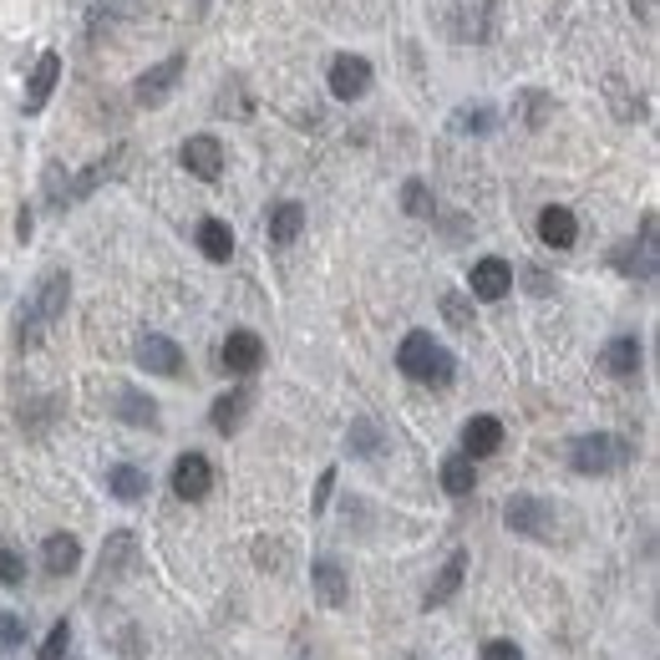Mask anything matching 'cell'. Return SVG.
Listing matches in <instances>:
<instances>
[{"label":"cell","mask_w":660,"mask_h":660,"mask_svg":"<svg viewBox=\"0 0 660 660\" xmlns=\"http://www.w3.org/2000/svg\"><path fill=\"white\" fill-rule=\"evenodd\" d=\"M66 300H72V275H66V270H46V275L36 279L31 300L15 310V351L41 345L46 326H56V320L66 316Z\"/></svg>","instance_id":"1"},{"label":"cell","mask_w":660,"mask_h":660,"mask_svg":"<svg viewBox=\"0 0 660 660\" xmlns=\"http://www.w3.org/2000/svg\"><path fill=\"white\" fill-rule=\"evenodd\" d=\"M396 366H402V376H411V382L422 386H452V376H458V361H452V351L442 341H432L427 330H411L407 341L396 345Z\"/></svg>","instance_id":"2"},{"label":"cell","mask_w":660,"mask_h":660,"mask_svg":"<svg viewBox=\"0 0 660 660\" xmlns=\"http://www.w3.org/2000/svg\"><path fill=\"white\" fill-rule=\"evenodd\" d=\"M630 462H635V448L615 432H584L569 448V468L584 477H609V473H620V468H630Z\"/></svg>","instance_id":"3"},{"label":"cell","mask_w":660,"mask_h":660,"mask_svg":"<svg viewBox=\"0 0 660 660\" xmlns=\"http://www.w3.org/2000/svg\"><path fill=\"white\" fill-rule=\"evenodd\" d=\"M554 518H559L554 503L534 498V493H514L508 508H503V524L514 528V534H524V539H539V543L554 539Z\"/></svg>","instance_id":"4"},{"label":"cell","mask_w":660,"mask_h":660,"mask_svg":"<svg viewBox=\"0 0 660 660\" xmlns=\"http://www.w3.org/2000/svg\"><path fill=\"white\" fill-rule=\"evenodd\" d=\"M184 72H188V56L184 52L163 56L158 66H147L143 77L132 81V102H138V107H163L173 97V87L184 81Z\"/></svg>","instance_id":"5"},{"label":"cell","mask_w":660,"mask_h":660,"mask_svg":"<svg viewBox=\"0 0 660 660\" xmlns=\"http://www.w3.org/2000/svg\"><path fill=\"white\" fill-rule=\"evenodd\" d=\"M371 92V62L356 52H345L330 62V97H341V102H356V97Z\"/></svg>","instance_id":"6"},{"label":"cell","mask_w":660,"mask_h":660,"mask_svg":"<svg viewBox=\"0 0 660 660\" xmlns=\"http://www.w3.org/2000/svg\"><path fill=\"white\" fill-rule=\"evenodd\" d=\"M209 488H213V462L204 452H184V458L173 462V493L184 503L209 498Z\"/></svg>","instance_id":"7"},{"label":"cell","mask_w":660,"mask_h":660,"mask_svg":"<svg viewBox=\"0 0 660 660\" xmlns=\"http://www.w3.org/2000/svg\"><path fill=\"white\" fill-rule=\"evenodd\" d=\"M178 158H184V168L194 173V178L213 184V178L224 173V143H219L213 132H194V138L184 143V153H178Z\"/></svg>","instance_id":"8"},{"label":"cell","mask_w":660,"mask_h":660,"mask_svg":"<svg viewBox=\"0 0 660 660\" xmlns=\"http://www.w3.org/2000/svg\"><path fill=\"white\" fill-rule=\"evenodd\" d=\"M219 361H224V371H234V376H254V371L264 366V341L254 330H229Z\"/></svg>","instance_id":"9"},{"label":"cell","mask_w":660,"mask_h":660,"mask_svg":"<svg viewBox=\"0 0 660 660\" xmlns=\"http://www.w3.org/2000/svg\"><path fill=\"white\" fill-rule=\"evenodd\" d=\"M138 366H143L147 376H178V371H184V351H178V341H168V336H143V341H138Z\"/></svg>","instance_id":"10"},{"label":"cell","mask_w":660,"mask_h":660,"mask_svg":"<svg viewBox=\"0 0 660 660\" xmlns=\"http://www.w3.org/2000/svg\"><path fill=\"white\" fill-rule=\"evenodd\" d=\"M56 81H62V56L56 52H41V62L31 66V81H26V97H21V107H26L31 118H36L41 107L52 102L56 92Z\"/></svg>","instance_id":"11"},{"label":"cell","mask_w":660,"mask_h":660,"mask_svg":"<svg viewBox=\"0 0 660 660\" xmlns=\"http://www.w3.org/2000/svg\"><path fill=\"white\" fill-rule=\"evenodd\" d=\"M250 411H254V386H234V392H224L219 402H213L209 422H213V432L234 437L239 427H244V417H250Z\"/></svg>","instance_id":"12"},{"label":"cell","mask_w":660,"mask_h":660,"mask_svg":"<svg viewBox=\"0 0 660 660\" xmlns=\"http://www.w3.org/2000/svg\"><path fill=\"white\" fill-rule=\"evenodd\" d=\"M514 290V264L488 254V260L473 264V295L477 300H503V295Z\"/></svg>","instance_id":"13"},{"label":"cell","mask_w":660,"mask_h":660,"mask_svg":"<svg viewBox=\"0 0 660 660\" xmlns=\"http://www.w3.org/2000/svg\"><path fill=\"white\" fill-rule=\"evenodd\" d=\"M132 564H138V539L122 528V534H112V539L102 543V569H97V584H112V580H122V574H132Z\"/></svg>","instance_id":"14"},{"label":"cell","mask_w":660,"mask_h":660,"mask_svg":"<svg viewBox=\"0 0 660 660\" xmlns=\"http://www.w3.org/2000/svg\"><path fill=\"white\" fill-rule=\"evenodd\" d=\"M310 580H316L320 605L341 609L345 600H351V574L341 569V559H316V569H310Z\"/></svg>","instance_id":"15"},{"label":"cell","mask_w":660,"mask_h":660,"mask_svg":"<svg viewBox=\"0 0 660 660\" xmlns=\"http://www.w3.org/2000/svg\"><path fill=\"white\" fill-rule=\"evenodd\" d=\"M539 239L549 250H569V244L580 239V219H574L564 204H549V209H539Z\"/></svg>","instance_id":"16"},{"label":"cell","mask_w":660,"mask_h":660,"mask_svg":"<svg viewBox=\"0 0 660 660\" xmlns=\"http://www.w3.org/2000/svg\"><path fill=\"white\" fill-rule=\"evenodd\" d=\"M41 564H46V574H52V580H66V574H77V564H81V543L72 539V534H52V539L41 543Z\"/></svg>","instance_id":"17"},{"label":"cell","mask_w":660,"mask_h":660,"mask_svg":"<svg viewBox=\"0 0 660 660\" xmlns=\"http://www.w3.org/2000/svg\"><path fill=\"white\" fill-rule=\"evenodd\" d=\"M498 448H503V422L498 417L483 411V417H473V422L462 427V452H468V458H488V452H498Z\"/></svg>","instance_id":"18"},{"label":"cell","mask_w":660,"mask_h":660,"mask_svg":"<svg viewBox=\"0 0 660 660\" xmlns=\"http://www.w3.org/2000/svg\"><path fill=\"white\" fill-rule=\"evenodd\" d=\"M112 407H118V417L128 427H158V402H153L147 392H138V386H122Z\"/></svg>","instance_id":"19"},{"label":"cell","mask_w":660,"mask_h":660,"mask_svg":"<svg viewBox=\"0 0 660 660\" xmlns=\"http://www.w3.org/2000/svg\"><path fill=\"white\" fill-rule=\"evenodd\" d=\"M264 229H270V244H295V239H300V229H305V209L295 204V198H285V204H275V209H270Z\"/></svg>","instance_id":"20"},{"label":"cell","mask_w":660,"mask_h":660,"mask_svg":"<svg viewBox=\"0 0 660 660\" xmlns=\"http://www.w3.org/2000/svg\"><path fill=\"white\" fill-rule=\"evenodd\" d=\"M462 574H468V554H462V549H458V554H452L448 564H442V574H437V580L427 584V600H422V605H427V609H437V605H448L452 594L462 590Z\"/></svg>","instance_id":"21"},{"label":"cell","mask_w":660,"mask_h":660,"mask_svg":"<svg viewBox=\"0 0 660 660\" xmlns=\"http://www.w3.org/2000/svg\"><path fill=\"white\" fill-rule=\"evenodd\" d=\"M605 371L609 376H635V371H640V361H646V351H640V341H635V336H615V341L605 345Z\"/></svg>","instance_id":"22"},{"label":"cell","mask_w":660,"mask_h":660,"mask_svg":"<svg viewBox=\"0 0 660 660\" xmlns=\"http://www.w3.org/2000/svg\"><path fill=\"white\" fill-rule=\"evenodd\" d=\"M198 250H204V260L229 264V254H234V229H229L224 219H204V224H198Z\"/></svg>","instance_id":"23"},{"label":"cell","mask_w":660,"mask_h":660,"mask_svg":"<svg viewBox=\"0 0 660 660\" xmlns=\"http://www.w3.org/2000/svg\"><path fill=\"white\" fill-rule=\"evenodd\" d=\"M107 493H112L118 503L147 498V473H143V468H132V462H122V468H112V473H107Z\"/></svg>","instance_id":"24"},{"label":"cell","mask_w":660,"mask_h":660,"mask_svg":"<svg viewBox=\"0 0 660 660\" xmlns=\"http://www.w3.org/2000/svg\"><path fill=\"white\" fill-rule=\"evenodd\" d=\"M442 488H448L452 498H468V493L477 488V468L468 452H452V458L442 462Z\"/></svg>","instance_id":"25"},{"label":"cell","mask_w":660,"mask_h":660,"mask_svg":"<svg viewBox=\"0 0 660 660\" xmlns=\"http://www.w3.org/2000/svg\"><path fill=\"white\" fill-rule=\"evenodd\" d=\"M402 209L411 213V219H432V188L422 184V178H407V188H402Z\"/></svg>","instance_id":"26"},{"label":"cell","mask_w":660,"mask_h":660,"mask_svg":"<svg viewBox=\"0 0 660 660\" xmlns=\"http://www.w3.org/2000/svg\"><path fill=\"white\" fill-rule=\"evenodd\" d=\"M498 128V112H493V107H462L458 118H452V132H477V138H483V132H493Z\"/></svg>","instance_id":"27"},{"label":"cell","mask_w":660,"mask_h":660,"mask_svg":"<svg viewBox=\"0 0 660 660\" xmlns=\"http://www.w3.org/2000/svg\"><path fill=\"white\" fill-rule=\"evenodd\" d=\"M442 316H448V326L473 330V300H468V295H458V290H448V295H442Z\"/></svg>","instance_id":"28"},{"label":"cell","mask_w":660,"mask_h":660,"mask_svg":"<svg viewBox=\"0 0 660 660\" xmlns=\"http://www.w3.org/2000/svg\"><path fill=\"white\" fill-rule=\"evenodd\" d=\"M46 204H52L56 213L72 204V178L62 173V163H52V168H46Z\"/></svg>","instance_id":"29"},{"label":"cell","mask_w":660,"mask_h":660,"mask_svg":"<svg viewBox=\"0 0 660 660\" xmlns=\"http://www.w3.org/2000/svg\"><path fill=\"white\" fill-rule=\"evenodd\" d=\"M0 584H6V590H21V584H26V559L15 554V549H0Z\"/></svg>","instance_id":"30"},{"label":"cell","mask_w":660,"mask_h":660,"mask_svg":"<svg viewBox=\"0 0 660 660\" xmlns=\"http://www.w3.org/2000/svg\"><path fill=\"white\" fill-rule=\"evenodd\" d=\"M26 640V620L21 615H0V656H15Z\"/></svg>","instance_id":"31"},{"label":"cell","mask_w":660,"mask_h":660,"mask_svg":"<svg viewBox=\"0 0 660 660\" xmlns=\"http://www.w3.org/2000/svg\"><path fill=\"white\" fill-rule=\"evenodd\" d=\"M66 646H72V625L56 620V625H52V635L41 640V656H36V660H62V656H66Z\"/></svg>","instance_id":"32"},{"label":"cell","mask_w":660,"mask_h":660,"mask_svg":"<svg viewBox=\"0 0 660 660\" xmlns=\"http://www.w3.org/2000/svg\"><path fill=\"white\" fill-rule=\"evenodd\" d=\"M483 660H524V650H518L514 640H488V646H483Z\"/></svg>","instance_id":"33"},{"label":"cell","mask_w":660,"mask_h":660,"mask_svg":"<svg viewBox=\"0 0 660 660\" xmlns=\"http://www.w3.org/2000/svg\"><path fill=\"white\" fill-rule=\"evenodd\" d=\"M351 448H356V452H376V427H371V422L351 427Z\"/></svg>","instance_id":"34"},{"label":"cell","mask_w":660,"mask_h":660,"mask_svg":"<svg viewBox=\"0 0 660 660\" xmlns=\"http://www.w3.org/2000/svg\"><path fill=\"white\" fill-rule=\"evenodd\" d=\"M31 229H36V224H31V209H21V213H15V239L26 244V239H31Z\"/></svg>","instance_id":"35"},{"label":"cell","mask_w":660,"mask_h":660,"mask_svg":"<svg viewBox=\"0 0 660 660\" xmlns=\"http://www.w3.org/2000/svg\"><path fill=\"white\" fill-rule=\"evenodd\" d=\"M330 483H336V473H320V488H316V514L326 508V498H330Z\"/></svg>","instance_id":"36"},{"label":"cell","mask_w":660,"mask_h":660,"mask_svg":"<svg viewBox=\"0 0 660 660\" xmlns=\"http://www.w3.org/2000/svg\"><path fill=\"white\" fill-rule=\"evenodd\" d=\"M635 11H640V21L650 26V21H656V0H635Z\"/></svg>","instance_id":"37"}]
</instances>
